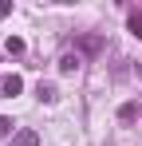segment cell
Returning <instances> with one entry per match:
<instances>
[{
  "mask_svg": "<svg viewBox=\"0 0 142 146\" xmlns=\"http://www.w3.org/2000/svg\"><path fill=\"white\" fill-rule=\"evenodd\" d=\"M8 130H12V119H4V115H0V134H8Z\"/></svg>",
  "mask_w": 142,
  "mask_h": 146,
  "instance_id": "cell-6",
  "label": "cell"
},
{
  "mask_svg": "<svg viewBox=\"0 0 142 146\" xmlns=\"http://www.w3.org/2000/svg\"><path fill=\"white\" fill-rule=\"evenodd\" d=\"M12 146H40V134H36V130H20V134L12 138Z\"/></svg>",
  "mask_w": 142,
  "mask_h": 146,
  "instance_id": "cell-2",
  "label": "cell"
},
{
  "mask_svg": "<svg viewBox=\"0 0 142 146\" xmlns=\"http://www.w3.org/2000/svg\"><path fill=\"white\" fill-rule=\"evenodd\" d=\"M59 67H63V71H75V67H79V55H63Z\"/></svg>",
  "mask_w": 142,
  "mask_h": 146,
  "instance_id": "cell-4",
  "label": "cell"
},
{
  "mask_svg": "<svg viewBox=\"0 0 142 146\" xmlns=\"http://www.w3.org/2000/svg\"><path fill=\"white\" fill-rule=\"evenodd\" d=\"M79 44H83V51H99V44H103V40H99V36H83Z\"/></svg>",
  "mask_w": 142,
  "mask_h": 146,
  "instance_id": "cell-3",
  "label": "cell"
},
{
  "mask_svg": "<svg viewBox=\"0 0 142 146\" xmlns=\"http://www.w3.org/2000/svg\"><path fill=\"white\" fill-rule=\"evenodd\" d=\"M130 32H134V36H142V16H138V12L130 16Z\"/></svg>",
  "mask_w": 142,
  "mask_h": 146,
  "instance_id": "cell-5",
  "label": "cell"
},
{
  "mask_svg": "<svg viewBox=\"0 0 142 146\" xmlns=\"http://www.w3.org/2000/svg\"><path fill=\"white\" fill-rule=\"evenodd\" d=\"M20 91H24V79H20V75H0V95L12 99V95H20Z\"/></svg>",
  "mask_w": 142,
  "mask_h": 146,
  "instance_id": "cell-1",
  "label": "cell"
}]
</instances>
